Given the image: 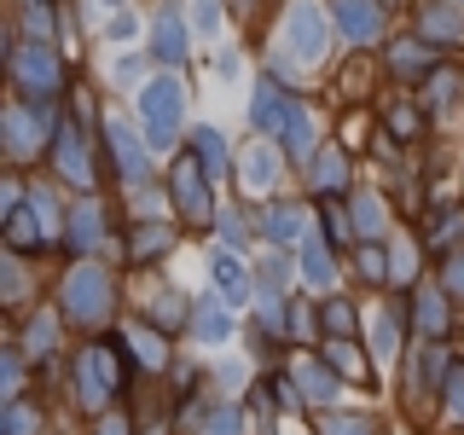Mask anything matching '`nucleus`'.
I'll list each match as a JSON object with an SVG mask.
<instances>
[{
  "instance_id": "obj_12",
  "label": "nucleus",
  "mask_w": 464,
  "mask_h": 435,
  "mask_svg": "<svg viewBox=\"0 0 464 435\" xmlns=\"http://www.w3.org/2000/svg\"><path fill=\"white\" fill-rule=\"evenodd\" d=\"M209 279H215V296H227L232 308H244V302L256 296V273L238 261V250H232V256H227V250L215 256V261H209Z\"/></svg>"
},
{
  "instance_id": "obj_14",
  "label": "nucleus",
  "mask_w": 464,
  "mask_h": 435,
  "mask_svg": "<svg viewBox=\"0 0 464 435\" xmlns=\"http://www.w3.org/2000/svg\"><path fill=\"white\" fill-rule=\"evenodd\" d=\"M447 296H453L447 285H418L412 290V319H418V331H424L430 343L453 331V319H447Z\"/></svg>"
},
{
  "instance_id": "obj_6",
  "label": "nucleus",
  "mask_w": 464,
  "mask_h": 435,
  "mask_svg": "<svg viewBox=\"0 0 464 435\" xmlns=\"http://www.w3.org/2000/svg\"><path fill=\"white\" fill-rule=\"evenodd\" d=\"M116 383H122V372H116V354L105 343H93V348H82V360H76V401L87 406V412H99L111 395H116Z\"/></svg>"
},
{
  "instance_id": "obj_21",
  "label": "nucleus",
  "mask_w": 464,
  "mask_h": 435,
  "mask_svg": "<svg viewBox=\"0 0 464 435\" xmlns=\"http://www.w3.org/2000/svg\"><path fill=\"white\" fill-rule=\"evenodd\" d=\"M296 267H302V285H308V290L331 296V285H337V256L325 250V238H308V244H302Z\"/></svg>"
},
{
  "instance_id": "obj_4",
  "label": "nucleus",
  "mask_w": 464,
  "mask_h": 435,
  "mask_svg": "<svg viewBox=\"0 0 464 435\" xmlns=\"http://www.w3.org/2000/svg\"><path fill=\"white\" fill-rule=\"evenodd\" d=\"M12 82H18L24 99H58V87H64L58 53L47 41H18V47H12Z\"/></svg>"
},
{
  "instance_id": "obj_49",
  "label": "nucleus",
  "mask_w": 464,
  "mask_h": 435,
  "mask_svg": "<svg viewBox=\"0 0 464 435\" xmlns=\"http://www.w3.org/2000/svg\"><path fill=\"white\" fill-rule=\"evenodd\" d=\"M389 128H395V134L406 140V134L418 128V111H412V105H395V111H389Z\"/></svg>"
},
{
  "instance_id": "obj_19",
  "label": "nucleus",
  "mask_w": 464,
  "mask_h": 435,
  "mask_svg": "<svg viewBox=\"0 0 464 435\" xmlns=\"http://www.w3.org/2000/svg\"><path fill=\"white\" fill-rule=\"evenodd\" d=\"M64 238H70V250H99V244H105V209H99L93 198H82L64 221Z\"/></svg>"
},
{
  "instance_id": "obj_50",
  "label": "nucleus",
  "mask_w": 464,
  "mask_h": 435,
  "mask_svg": "<svg viewBox=\"0 0 464 435\" xmlns=\"http://www.w3.org/2000/svg\"><path fill=\"white\" fill-rule=\"evenodd\" d=\"M221 238L232 244V250H244V238H250V232H244V221H238V215H221Z\"/></svg>"
},
{
  "instance_id": "obj_10",
  "label": "nucleus",
  "mask_w": 464,
  "mask_h": 435,
  "mask_svg": "<svg viewBox=\"0 0 464 435\" xmlns=\"http://www.w3.org/2000/svg\"><path fill=\"white\" fill-rule=\"evenodd\" d=\"M105 140H111L116 174H122V180H145V151H151V145H140V134L122 122V116H105Z\"/></svg>"
},
{
  "instance_id": "obj_40",
  "label": "nucleus",
  "mask_w": 464,
  "mask_h": 435,
  "mask_svg": "<svg viewBox=\"0 0 464 435\" xmlns=\"http://www.w3.org/2000/svg\"><path fill=\"white\" fill-rule=\"evenodd\" d=\"M24 24H29V41H47V35H53V6H41V0H29Z\"/></svg>"
},
{
  "instance_id": "obj_26",
  "label": "nucleus",
  "mask_w": 464,
  "mask_h": 435,
  "mask_svg": "<svg viewBox=\"0 0 464 435\" xmlns=\"http://www.w3.org/2000/svg\"><path fill=\"white\" fill-rule=\"evenodd\" d=\"M389 70H395L401 82H418V76L430 70V41H424V35L395 41V47H389Z\"/></svg>"
},
{
  "instance_id": "obj_2",
  "label": "nucleus",
  "mask_w": 464,
  "mask_h": 435,
  "mask_svg": "<svg viewBox=\"0 0 464 435\" xmlns=\"http://www.w3.org/2000/svg\"><path fill=\"white\" fill-rule=\"evenodd\" d=\"M116 308V285H111V273L105 267H82L64 279V314L76 319V325H105Z\"/></svg>"
},
{
  "instance_id": "obj_51",
  "label": "nucleus",
  "mask_w": 464,
  "mask_h": 435,
  "mask_svg": "<svg viewBox=\"0 0 464 435\" xmlns=\"http://www.w3.org/2000/svg\"><path fill=\"white\" fill-rule=\"evenodd\" d=\"M215 70H221V76L232 82V76H238V70H244V58L232 53V47H221V58H215Z\"/></svg>"
},
{
  "instance_id": "obj_3",
  "label": "nucleus",
  "mask_w": 464,
  "mask_h": 435,
  "mask_svg": "<svg viewBox=\"0 0 464 435\" xmlns=\"http://www.w3.org/2000/svg\"><path fill=\"white\" fill-rule=\"evenodd\" d=\"M325 53H331L325 6H319V0H290V12H285V58H296V64H319Z\"/></svg>"
},
{
  "instance_id": "obj_20",
  "label": "nucleus",
  "mask_w": 464,
  "mask_h": 435,
  "mask_svg": "<svg viewBox=\"0 0 464 435\" xmlns=\"http://www.w3.org/2000/svg\"><path fill=\"white\" fill-rule=\"evenodd\" d=\"M232 302L227 296H198L192 302V337L198 343H227L232 337Z\"/></svg>"
},
{
  "instance_id": "obj_28",
  "label": "nucleus",
  "mask_w": 464,
  "mask_h": 435,
  "mask_svg": "<svg viewBox=\"0 0 464 435\" xmlns=\"http://www.w3.org/2000/svg\"><path fill=\"white\" fill-rule=\"evenodd\" d=\"M348 215H354V232H360V238H383V203H377L372 192H360Z\"/></svg>"
},
{
  "instance_id": "obj_36",
  "label": "nucleus",
  "mask_w": 464,
  "mask_h": 435,
  "mask_svg": "<svg viewBox=\"0 0 464 435\" xmlns=\"http://www.w3.org/2000/svg\"><path fill=\"white\" fill-rule=\"evenodd\" d=\"M447 418H459V424H464V360H459V366H447Z\"/></svg>"
},
{
  "instance_id": "obj_42",
  "label": "nucleus",
  "mask_w": 464,
  "mask_h": 435,
  "mask_svg": "<svg viewBox=\"0 0 464 435\" xmlns=\"http://www.w3.org/2000/svg\"><path fill=\"white\" fill-rule=\"evenodd\" d=\"M6 435H35V406L12 401V406H6Z\"/></svg>"
},
{
  "instance_id": "obj_5",
  "label": "nucleus",
  "mask_w": 464,
  "mask_h": 435,
  "mask_svg": "<svg viewBox=\"0 0 464 435\" xmlns=\"http://www.w3.org/2000/svg\"><path fill=\"white\" fill-rule=\"evenodd\" d=\"M169 198H174V209L186 215V227H209V221H215L209 169H203L192 151H186V157H174V169H169Z\"/></svg>"
},
{
  "instance_id": "obj_47",
  "label": "nucleus",
  "mask_w": 464,
  "mask_h": 435,
  "mask_svg": "<svg viewBox=\"0 0 464 435\" xmlns=\"http://www.w3.org/2000/svg\"><path fill=\"white\" fill-rule=\"evenodd\" d=\"M145 70H151V58H145V53H128L122 64H116V76H122V82H145Z\"/></svg>"
},
{
  "instance_id": "obj_11",
  "label": "nucleus",
  "mask_w": 464,
  "mask_h": 435,
  "mask_svg": "<svg viewBox=\"0 0 464 435\" xmlns=\"http://www.w3.org/2000/svg\"><path fill=\"white\" fill-rule=\"evenodd\" d=\"M186 41H192V24H186L174 6H163L157 24H151V58H163V64H186V53H192Z\"/></svg>"
},
{
  "instance_id": "obj_17",
  "label": "nucleus",
  "mask_w": 464,
  "mask_h": 435,
  "mask_svg": "<svg viewBox=\"0 0 464 435\" xmlns=\"http://www.w3.org/2000/svg\"><path fill=\"white\" fill-rule=\"evenodd\" d=\"M261 232H267V238H273V250H279V244L308 238L314 221H308V209H302V203H267V215H261Z\"/></svg>"
},
{
  "instance_id": "obj_30",
  "label": "nucleus",
  "mask_w": 464,
  "mask_h": 435,
  "mask_svg": "<svg viewBox=\"0 0 464 435\" xmlns=\"http://www.w3.org/2000/svg\"><path fill=\"white\" fill-rule=\"evenodd\" d=\"M360 273H366V279H372V285H383V279H395V261H389V256H383V244H377V238H366V244H360Z\"/></svg>"
},
{
  "instance_id": "obj_53",
  "label": "nucleus",
  "mask_w": 464,
  "mask_h": 435,
  "mask_svg": "<svg viewBox=\"0 0 464 435\" xmlns=\"http://www.w3.org/2000/svg\"><path fill=\"white\" fill-rule=\"evenodd\" d=\"M99 435H128V418L122 412H105V418H99Z\"/></svg>"
},
{
  "instance_id": "obj_41",
  "label": "nucleus",
  "mask_w": 464,
  "mask_h": 435,
  "mask_svg": "<svg viewBox=\"0 0 464 435\" xmlns=\"http://www.w3.org/2000/svg\"><path fill=\"white\" fill-rule=\"evenodd\" d=\"M192 29L215 35V29H221V0H192Z\"/></svg>"
},
{
  "instance_id": "obj_33",
  "label": "nucleus",
  "mask_w": 464,
  "mask_h": 435,
  "mask_svg": "<svg viewBox=\"0 0 464 435\" xmlns=\"http://www.w3.org/2000/svg\"><path fill=\"white\" fill-rule=\"evenodd\" d=\"M319 430L325 435H372V418L366 412H331V418H319Z\"/></svg>"
},
{
  "instance_id": "obj_35",
  "label": "nucleus",
  "mask_w": 464,
  "mask_h": 435,
  "mask_svg": "<svg viewBox=\"0 0 464 435\" xmlns=\"http://www.w3.org/2000/svg\"><path fill=\"white\" fill-rule=\"evenodd\" d=\"M29 209L41 215V227H47V238H58V232H64V221H70V215L58 209V203H53L47 192H29Z\"/></svg>"
},
{
  "instance_id": "obj_15",
  "label": "nucleus",
  "mask_w": 464,
  "mask_h": 435,
  "mask_svg": "<svg viewBox=\"0 0 464 435\" xmlns=\"http://www.w3.org/2000/svg\"><path fill=\"white\" fill-rule=\"evenodd\" d=\"M290 105H296V99H290L273 76H261V82H256V99H250V122L261 128V134H279L285 116H290Z\"/></svg>"
},
{
  "instance_id": "obj_24",
  "label": "nucleus",
  "mask_w": 464,
  "mask_h": 435,
  "mask_svg": "<svg viewBox=\"0 0 464 435\" xmlns=\"http://www.w3.org/2000/svg\"><path fill=\"white\" fill-rule=\"evenodd\" d=\"M319 354H325V366L343 377V383H360V377H372L366 372V354H360L348 337H331V343H319Z\"/></svg>"
},
{
  "instance_id": "obj_13",
  "label": "nucleus",
  "mask_w": 464,
  "mask_h": 435,
  "mask_svg": "<svg viewBox=\"0 0 464 435\" xmlns=\"http://www.w3.org/2000/svg\"><path fill=\"white\" fill-rule=\"evenodd\" d=\"M47 227H41V215L35 209H29V198L24 203H12V209H6V250L12 256H29V250H47Z\"/></svg>"
},
{
  "instance_id": "obj_32",
  "label": "nucleus",
  "mask_w": 464,
  "mask_h": 435,
  "mask_svg": "<svg viewBox=\"0 0 464 435\" xmlns=\"http://www.w3.org/2000/svg\"><path fill=\"white\" fill-rule=\"evenodd\" d=\"M53 343H58V319L53 314H35V319H29V354H53Z\"/></svg>"
},
{
  "instance_id": "obj_46",
  "label": "nucleus",
  "mask_w": 464,
  "mask_h": 435,
  "mask_svg": "<svg viewBox=\"0 0 464 435\" xmlns=\"http://www.w3.org/2000/svg\"><path fill=\"white\" fill-rule=\"evenodd\" d=\"M459 227H464V215H459V209H441V215H435V232H430V244H447Z\"/></svg>"
},
{
  "instance_id": "obj_1",
  "label": "nucleus",
  "mask_w": 464,
  "mask_h": 435,
  "mask_svg": "<svg viewBox=\"0 0 464 435\" xmlns=\"http://www.w3.org/2000/svg\"><path fill=\"white\" fill-rule=\"evenodd\" d=\"M180 111H186V87L174 76H151L140 87V122H145V145H151V151H174V140H180Z\"/></svg>"
},
{
  "instance_id": "obj_45",
  "label": "nucleus",
  "mask_w": 464,
  "mask_h": 435,
  "mask_svg": "<svg viewBox=\"0 0 464 435\" xmlns=\"http://www.w3.org/2000/svg\"><path fill=\"white\" fill-rule=\"evenodd\" d=\"M441 285L453 290V296H464V250L447 256V267H441Z\"/></svg>"
},
{
  "instance_id": "obj_27",
  "label": "nucleus",
  "mask_w": 464,
  "mask_h": 435,
  "mask_svg": "<svg viewBox=\"0 0 464 435\" xmlns=\"http://www.w3.org/2000/svg\"><path fill=\"white\" fill-rule=\"evenodd\" d=\"M319 325H325L331 337H354V325H360L354 302H343V296H325V302H319Z\"/></svg>"
},
{
  "instance_id": "obj_23",
  "label": "nucleus",
  "mask_w": 464,
  "mask_h": 435,
  "mask_svg": "<svg viewBox=\"0 0 464 435\" xmlns=\"http://www.w3.org/2000/svg\"><path fill=\"white\" fill-rule=\"evenodd\" d=\"M192 157L209 169V180H227L232 174V151H227L221 128H192Z\"/></svg>"
},
{
  "instance_id": "obj_52",
  "label": "nucleus",
  "mask_w": 464,
  "mask_h": 435,
  "mask_svg": "<svg viewBox=\"0 0 464 435\" xmlns=\"http://www.w3.org/2000/svg\"><path fill=\"white\" fill-rule=\"evenodd\" d=\"M24 296V273H18V261H6V302H18Z\"/></svg>"
},
{
  "instance_id": "obj_34",
  "label": "nucleus",
  "mask_w": 464,
  "mask_h": 435,
  "mask_svg": "<svg viewBox=\"0 0 464 435\" xmlns=\"http://www.w3.org/2000/svg\"><path fill=\"white\" fill-rule=\"evenodd\" d=\"M395 343H401L395 314H377V319H372V354H377V360H389V354H395Z\"/></svg>"
},
{
  "instance_id": "obj_39",
  "label": "nucleus",
  "mask_w": 464,
  "mask_h": 435,
  "mask_svg": "<svg viewBox=\"0 0 464 435\" xmlns=\"http://www.w3.org/2000/svg\"><path fill=\"white\" fill-rule=\"evenodd\" d=\"M203 435H244V418H238V406H221V412H209V424H203Z\"/></svg>"
},
{
  "instance_id": "obj_25",
  "label": "nucleus",
  "mask_w": 464,
  "mask_h": 435,
  "mask_svg": "<svg viewBox=\"0 0 464 435\" xmlns=\"http://www.w3.org/2000/svg\"><path fill=\"white\" fill-rule=\"evenodd\" d=\"M308 174H314V192L319 198H325V192H343V186H348V157L337 151V145H325V151H314Z\"/></svg>"
},
{
  "instance_id": "obj_38",
  "label": "nucleus",
  "mask_w": 464,
  "mask_h": 435,
  "mask_svg": "<svg viewBox=\"0 0 464 435\" xmlns=\"http://www.w3.org/2000/svg\"><path fill=\"white\" fill-rule=\"evenodd\" d=\"M319 331V308H290V325H285V337H296V343H308Z\"/></svg>"
},
{
  "instance_id": "obj_44",
  "label": "nucleus",
  "mask_w": 464,
  "mask_h": 435,
  "mask_svg": "<svg viewBox=\"0 0 464 435\" xmlns=\"http://www.w3.org/2000/svg\"><path fill=\"white\" fill-rule=\"evenodd\" d=\"M18 377H24V360H18V348H6V354H0V383H6V401L18 395Z\"/></svg>"
},
{
  "instance_id": "obj_37",
  "label": "nucleus",
  "mask_w": 464,
  "mask_h": 435,
  "mask_svg": "<svg viewBox=\"0 0 464 435\" xmlns=\"http://www.w3.org/2000/svg\"><path fill=\"white\" fill-rule=\"evenodd\" d=\"M134 354L145 360V366H163V337H157L151 325H140V331H134Z\"/></svg>"
},
{
  "instance_id": "obj_18",
  "label": "nucleus",
  "mask_w": 464,
  "mask_h": 435,
  "mask_svg": "<svg viewBox=\"0 0 464 435\" xmlns=\"http://www.w3.org/2000/svg\"><path fill=\"white\" fill-rule=\"evenodd\" d=\"M279 145H285L290 163H314V151H319V128H314V116L302 111V105H290L285 128H279Z\"/></svg>"
},
{
  "instance_id": "obj_48",
  "label": "nucleus",
  "mask_w": 464,
  "mask_h": 435,
  "mask_svg": "<svg viewBox=\"0 0 464 435\" xmlns=\"http://www.w3.org/2000/svg\"><path fill=\"white\" fill-rule=\"evenodd\" d=\"M99 29H105L111 41H128V35H134V12H116V18H105Z\"/></svg>"
},
{
  "instance_id": "obj_16",
  "label": "nucleus",
  "mask_w": 464,
  "mask_h": 435,
  "mask_svg": "<svg viewBox=\"0 0 464 435\" xmlns=\"http://www.w3.org/2000/svg\"><path fill=\"white\" fill-rule=\"evenodd\" d=\"M337 29L354 47H372L383 29V12H377V0H337Z\"/></svg>"
},
{
  "instance_id": "obj_29",
  "label": "nucleus",
  "mask_w": 464,
  "mask_h": 435,
  "mask_svg": "<svg viewBox=\"0 0 464 435\" xmlns=\"http://www.w3.org/2000/svg\"><path fill=\"white\" fill-rule=\"evenodd\" d=\"M290 273H302V267H290V256H279V250H273V256L256 267V285H261V290H279V296H285Z\"/></svg>"
},
{
  "instance_id": "obj_8",
  "label": "nucleus",
  "mask_w": 464,
  "mask_h": 435,
  "mask_svg": "<svg viewBox=\"0 0 464 435\" xmlns=\"http://www.w3.org/2000/svg\"><path fill=\"white\" fill-rule=\"evenodd\" d=\"M279 151H285V145H267V140L244 145L238 174H244V186H250L256 198H273V186H279Z\"/></svg>"
},
{
  "instance_id": "obj_9",
  "label": "nucleus",
  "mask_w": 464,
  "mask_h": 435,
  "mask_svg": "<svg viewBox=\"0 0 464 435\" xmlns=\"http://www.w3.org/2000/svg\"><path fill=\"white\" fill-rule=\"evenodd\" d=\"M290 383L302 389V401L325 406V401H337V383H343V377L325 366V354H319V360L314 354H296V360H290Z\"/></svg>"
},
{
  "instance_id": "obj_43",
  "label": "nucleus",
  "mask_w": 464,
  "mask_h": 435,
  "mask_svg": "<svg viewBox=\"0 0 464 435\" xmlns=\"http://www.w3.org/2000/svg\"><path fill=\"white\" fill-rule=\"evenodd\" d=\"M453 87H459V82L447 76V70H441V76H430V93H424L430 111H447V105H453Z\"/></svg>"
},
{
  "instance_id": "obj_7",
  "label": "nucleus",
  "mask_w": 464,
  "mask_h": 435,
  "mask_svg": "<svg viewBox=\"0 0 464 435\" xmlns=\"http://www.w3.org/2000/svg\"><path fill=\"white\" fill-rule=\"evenodd\" d=\"M53 169L64 174L76 192H93V163H87V140H82L76 122H64V128L53 134Z\"/></svg>"
},
{
  "instance_id": "obj_22",
  "label": "nucleus",
  "mask_w": 464,
  "mask_h": 435,
  "mask_svg": "<svg viewBox=\"0 0 464 435\" xmlns=\"http://www.w3.org/2000/svg\"><path fill=\"white\" fill-rule=\"evenodd\" d=\"M418 35H424L430 47H453V41H464V18L447 6V0H435V6L418 12Z\"/></svg>"
},
{
  "instance_id": "obj_31",
  "label": "nucleus",
  "mask_w": 464,
  "mask_h": 435,
  "mask_svg": "<svg viewBox=\"0 0 464 435\" xmlns=\"http://www.w3.org/2000/svg\"><path fill=\"white\" fill-rule=\"evenodd\" d=\"M169 244H174L169 227H140V232H134V261H157Z\"/></svg>"
}]
</instances>
